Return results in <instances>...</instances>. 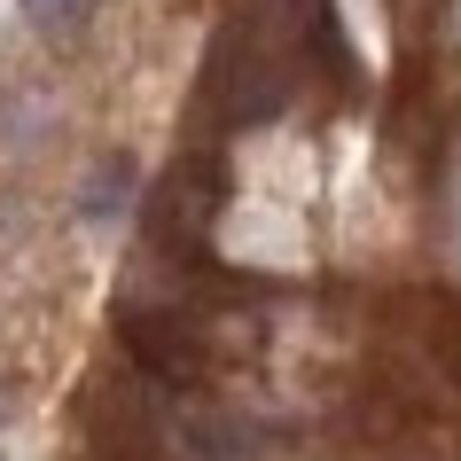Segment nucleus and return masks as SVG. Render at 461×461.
<instances>
[{
	"mask_svg": "<svg viewBox=\"0 0 461 461\" xmlns=\"http://www.w3.org/2000/svg\"><path fill=\"white\" fill-rule=\"evenodd\" d=\"M86 16H95V0H24V24L48 32V40H71Z\"/></svg>",
	"mask_w": 461,
	"mask_h": 461,
	"instance_id": "f257e3e1",
	"label": "nucleus"
}]
</instances>
